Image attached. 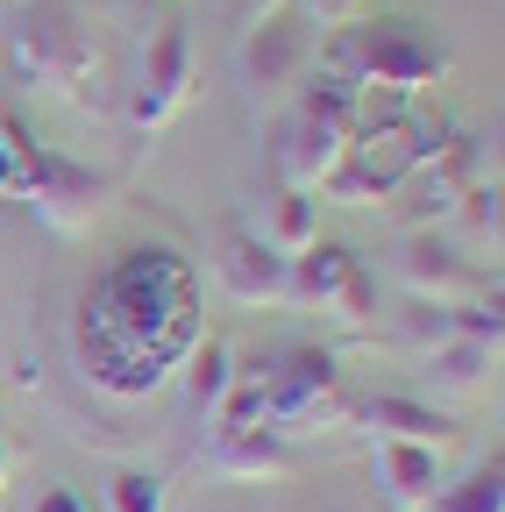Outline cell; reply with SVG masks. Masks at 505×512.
<instances>
[{
	"label": "cell",
	"mask_w": 505,
	"mask_h": 512,
	"mask_svg": "<svg viewBox=\"0 0 505 512\" xmlns=\"http://www.w3.org/2000/svg\"><path fill=\"white\" fill-rule=\"evenodd\" d=\"M356 8H363V0H299V15H306V22H321V29L356 22Z\"/></svg>",
	"instance_id": "44dd1931"
},
{
	"label": "cell",
	"mask_w": 505,
	"mask_h": 512,
	"mask_svg": "<svg viewBox=\"0 0 505 512\" xmlns=\"http://www.w3.org/2000/svg\"><path fill=\"white\" fill-rule=\"evenodd\" d=\"M178 377H185V420H193V427H214L221 399L235 392V349H228L221 335H200L193 349H185Z\"/></svg>",
	"instance_id": "4fadbf2b"
},
{
	"label": "cell",
	"mask_w": 505,
	"mask_h": 512,
	"mask_svg": "<svg viewBox=\"0 0 505 512\" xmlns=\"http://www.w3.org/2000/svg\"><path fill=\"white\" fill-rule=\"evenodd\" d=\"M491 370H498V349L491 342H470V335L427 342V384H434V392H477Z\"/></svg>",
	"instance_id": "9a60e30c"
},
{
	"label": "cell",
	"mask_w": 505,
	"mask_h": 512,
	"mask_svg": "<svg viewBox=\"0 0 505 512\" xmlns=\"http://www.w3.org/2000/svg\"><path fill=\"white\" fill-rule=\"evenodd\" d=\"M0 200H22V150L8 128H0Z\"/></svg>",
	"instance_id": "7402d4cb"
},
{
	"label": "cell",
	"mask_w": 505,
	"mask_h": 512,
	"mask_svg": "<svg viewBox=\"0 0 505 512\" xmlns=\"http://www.w3.org/2000/svg\"><path fill=\"white\" fill-rule=\"evenodd\" d=\"M8 470H15V448L0 441V491H8Z\"/></svg>",
	"instance_id": "d4e9b609"
},
{
	"label": "cell",
	"mask_w": 505,
	"mask_h": 512,
	"mask_svg": "<svg viewBox=\"0 0 505 512\" xmlns=\"http://www.w3.org/2000/svg\"><path fill=\"white\" fill-rule=\"evenodd\" d=\"M399 285L427 306H463V292H477V264L456 242H441L434 228H413L406 256H399Z\"/></svg>",
	"instance_id": "8fae6325"
},
{
	"label": "cell",
	"mask_w": 505,
	"mask_h": 512,
	"mask_svg": "<svg viewBox=\"0 0 505 512\" xmlns=\"http://www.w3.org/2000/svg\"><path fill=\"white\" fill-rule=\"evenodd\" d=\"M285 306L299 313H335V320H363L377 313V278L363 271V256L342 242H313L299 256H285Z\"/></svg>",
	"instance_id": "5b68a950"
},
{
	"label": "cell",
	"mask_w": 505,
	"mask_h": 512,
	"mask_svg": "<svg viewBox=\"0 0 505 512\" xmlns=\"http://www.w3.org/2000/svg\"><path fill=\"white\" fill-rule=\"evenodd\" d=\"M242 8V22H257V15H271V8H285V0H235Z\"/></svg>",
	"instance_id": "603a6c76"
},
{
	"label": "cell",
	"mask_w": 505,
	"mask_h": 512,
	"mask_svg": "<svg viewBox=\"0 0 505 512\" xmlns=\"http://www.w3.org/2000/svg\"><path fill=\"white\" fill-rule=\"evenodd\" d=\"M207 463H214L221 477H278V470L292 463V448H285L278 427H235V434H214Z\"/></svg>",
	"instance_id": "5bb4252c"
},
{
	"label": "cell",
	"mask_w": 505,
	"mask_h": 512,
	"mask_svg": "<svg viewBox=\"0 0 505 512\" xmlns=\"http://www.w3.org/2000/svg\"><path fill=\"white\" fill-rule=\"evenodd\" d=\"M335 72L363 93L420 100L449 79V43H434L420 22H356L335 43Z\"/></svg>",
	"instance_id": "7a4b0ae2"
},
{
	"label": "cell",
	"mask_w": 505,
	"mask_h": 512,
	"mask_svg": "<svg viewBox=\"0 0 505 512\" xmlns=\"http://www.w3.org/2000/svg\"><path fill=\"white\" fill-rule=\"evenodd\" d=\"M200 335L207 328H200L193 264L164 242H143V249L121 256L100 285H86L72 349H79L86 384H100L114 399H150Z\"/></svg>",
	"instance_id": "6da1fadb"
},
{
	"label": "cell",
	"mask_w": 505,
	"mask_h": 512,
	"mask_svg": "<svg viewBox=\"0 0 505 512\" xmlns=\"http://www.w3.org/2000/svg\"><path fill=\"white\" fill-rule=\"evenodd\" d=\"M185 100H193V43H185V22H164L150 36V64H143V86H136V128H164Z\"/></svg>",
	"instance_id": "30bf717a"
},
{
	"label": "cell",
	"mask_w": 505,
	"mask_h": 512,
	"mask_svg": "<svg viewBox=\"0 0 505 512\" xmlns=\"http://www.w3.org/2000/svg\"><path fill=\"white\" fill-rule=\"evenodd\" d=\"M0 128H8L15 150H22V200L43 214V228H50V235H86V228L100 221V207H107V192H114V185H107L100 171L72 164V157H57V150L29 143V136H22V121L0 114Z\"/></svg>",
	"instance_id": "277c9868"
},
{
	"label": "cell",
	"mask_w": 505,
	"mask_h": 512,
	"mask_svg": "<svg viewBox=\"0 0 505 512\" xmlns=\"http://www.w3.org/2000/svg\"><path fill=\"white\" fill-rule=\"evenodd\" d=\"M107 512H164V477L157 470H114Z\"/></svg>",
	"instance_id": "ffe728a7"
},
{
	"label": "cell",
	"mask_w": 505,
	"mask_h": 512,
	"mask_svg": "<svg viewBox=\"0 0 505 512\" xmlns=\"http://www.w3.org/2000/svg\"><path fill=\"white\" fill-rule=\"evenodd\" d=\"M15 72L36 86H86V72H100L86 29L72 15V0H29L15 22Z\"/></svg>",
	"instance_id": "8992f818"
},
{
	"label": "cell",
	"mask_w": 505,
	"mask_h": 512,
	"mask_svg": "<svg viewBox=\"0 0 505 512\" xmlns=\"http://www.w3.org/2000/svg\"><path fill=\"white\" fill-rule=\"evenodd\" d=\"M257 235H264L278 256H299V249H313V242H321V214H313V200H306V192H278Z\"/></svg>",
	"instance_id": "e0dca14e"
},
{
	"label": "cell",
	"mask_w": 505,
	"mask_h": 512,
	"mask_svg": "<svg viewBox=\"0 0 505 512\" xmlns=\"http://www.w3.org/2000/svg\"><path fill=\"white\" fill-rule=\"evenodd\" d=\"M363 420H370V434H392V441H449V413H434V406H420V399H370L363 406Z\"/></svg>",
	"instance_id": "2e32d148"
},
{
	"label": "cell",
	"mask_w": 505,
	"mask_h": 512,
	"mask_svg": "<svg viewBox=\"0 0 505 512\" xmlns=\"http://www.w3.org/2000/svg\"><path fill=\"white\" fill-rule=\"evenodd\" d=\"M420 512H505V463H477L463 484H441Z\"/></svg>",
	"instance_id": "ac0fdd59"
},
{
	"label": "cell",
	"mask_w": 505,
	"mask_h": 512,
	"mask_svg": "<svg viewBox=\"0 0 505 512\" xmlns=\"http://www.w3.org/2000/svg\"><path fill=\"white\" fill-rule=\"evenodd\" d=\"M306 57H313V29L306 15L292 8H271L242 29V86H257V93H292L299 72H306Z\"/></svg>",
	"instance_id": "52a82bcc"
},
{
	"label": "cell",
	"mask_w": 505,
	"mask_h": 512,
	"mask_svg": "<svg viewBox=\"0 0 505 512\" xmlns=\"http://www.w3.org/2000/svg\"><path fill=\"white\" fill-rule=\"evenodd\" d=\"M370 477H377V498H385L392 512H420L441 491V448L434 441H392V434H377Z\"/></svg>",
	"instance_id": "7c38bea8"
},
{
	"label": "cell",
	"mask_w": 505,
	"mask_h": 512,
	"mask_svg": "<svg viewBox=\"0 0 505 512\" xmlns=\"http://www.w3.org/2000/svg\"><path fill=\"white\" fill-rule=\"evenodd\" d=\"M214 285L235 306H285V256L257 228H228L214 242Z\"/></svg>",
	"instance_id": "9c48e42d"
},
{
	"label": "cell",
	"mask_w": 505,
	"mask_h": 512,
	"mask_svg": "<svg viewBox=\"0 0 505 512\" xmlns=\"http://www.w3.org/2000/svg\"><path fill=\"white\" fill-rule=\"evenodd\" d=\"M235 377H257L264 384V427H278L285 441L292 434H321V427H342L349 399H342V370L328 349H278L264 363H249Z\"/></svg>",
	"instance_id": "3957f363"
},
{
	"label": "cell",
	"mask_w": 505,
	"mask_h": 512,
	"mask_svg": "<svg viewBox=\"0 0 505 512\" xmlns=\"http://www.w3.org/2000/svg\"><path fill=\"white\" fill-rule=\"evenodd\" d=\"M36 512H79V498H72V491H50V498H43Z\"/></svg>",
	"instance_id": "cb8c5ba5"
},
{
	"label": "cell",
	"mask_w": 505,
	"mask_h": 512,
	"mask_svg": "<svg viewBox=\"0 0 505 512\" xmlns=\"http://www.w3.org/2000/svg\"><path fill=\"white\" fill-rule=\"evenodd\" d=\"M449 214H456V221H463L477 242H491V249H498V178H477V185H463Z\"/></svg>",
	"instance_id": "d6986e66"
},
{
	"label": "cell",
	"mask_w": 505,
	"mask_h": 512,
	"mask_svg": "<svg viewBox=\"0 0 505 512\" xmlns=\"http://www.w3.org/2000/svg\"><path fill=\"white\" fill-rule=\"evenodd\" d=\"M342 150H349L342 128L313 121V114H299V107L271 128V171H278V185H285V192H321V185H328V171L342 164Z\"/></svg>",
	"instance_id": "ba28073f"
}]
</instances>
